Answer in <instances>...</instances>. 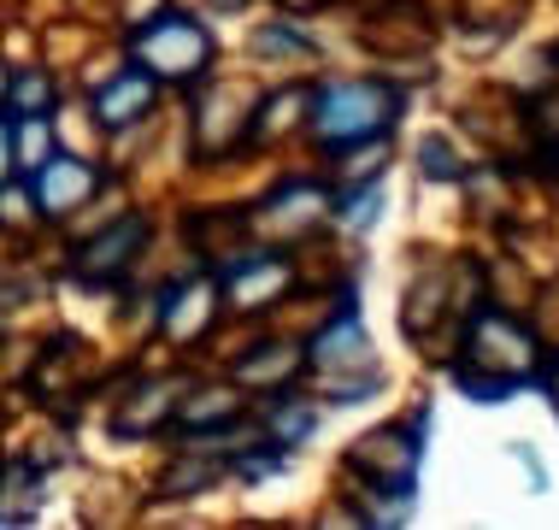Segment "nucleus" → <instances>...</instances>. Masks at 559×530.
<instances>
[{
  "instance_id": "obj_1",
  "label": "nucleus",
  "mask_w": 559,
  "mask_h": 530,
  "mask_svg": "<svg viewBox=\"0 0 559 530\" xmlns=\"http://www.w3.org/2000/svg\"><path fill=\"white\" fill-rule=\"evenodd\" d=\"M383 118H395V95L383 83H354V89H336L324 106H319V136L324 142H366V136L383 130Z\"/></svg>"
},
{
  "instance_id": "obj_5",
  "label": "nucleus",
  "mask_w": 559,
  "mask_h": 530,
  "mask_svg": "<svg viewBox=\"0 0 559 530\" xmlns=\"http://www.w3.org/2000/svg\"><path fill=\"white\" fill-rule=\"evenodd\" d=\"M135 242H142V219H124V224H118V236H100L95 248H83V266L78 271H83V278H112Z\"/></svg>"
},
{
  "instance_id": "obj_2",
  "label": "nucleus",
  "mask_w": 559,
  "mask_h": 530,
  "mask_svg": "<svg viewBox=\"0 0 559 530\" xmlns=\"http://www.w3.org/2000/svg\"><path fill=\"white\" fill-rule=\"evenodd\" d=\"M135 48L147 54V66H154V78H194V71L206 66V30L189 24V19H154L142 30V42Z\"/></svg>"
},
{
  "instance_id": "obj_6",
  "label": "nucleus",
  "mask_w": 559,
  "mask_h": 530,
  "mask_svg": "<svg viewBox=\"0 0 559 530\" xmlns=\"http://www.w3.org/2000/svg\"><path fill=\"white\" fill-rule=\"evenodd\" d=\"M19 101H24V106H41V101H48V83H41V78H24Z\"/></svg>"
},
{
  "instance_id": "obj_4",
  "label": "nucleus",
  "mask_w": 559,
  "mask_h": 530,
  "mask_svg": "<svg viewBox=\"0 0 559 530\" xmlns=\"http://www.w3.org/2000/svg\"><path fill=\"white\" fill-rule=\"evenodd\" d=\"M147 101H154V71H124V78L100 95V118H107V125H135V118L147 113Z\"/></svg>"
},
{
  "instance_id": "obj_3",
  "label": "nucleus",
  "mask_w": 559,
  "mask_h": 530,
  "mask_svg": "<svg viewBox=\"0 0 559 530\" xmlns=\"http://www.w3.org/2000/svg\"><path fill=\"white\" fill-rule=\"evenodd\" d=\"M36 195L48 212H66V207H78L95 195V172H88L83 160H41L36 165Z\"/></svg>"
}]
</instances>
